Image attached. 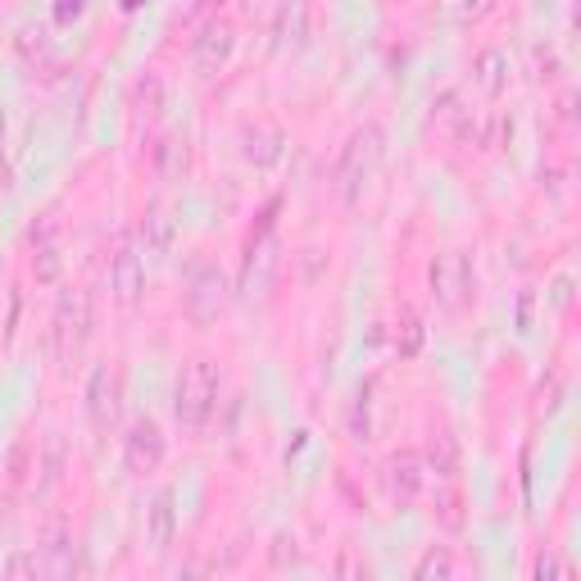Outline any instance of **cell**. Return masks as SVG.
<instances>
[{"instance_id":"27","label":"cell","mask_w":581,"mask_h":581,"mask_svg":"<svg viewBox=\"0 0 581 581\" xmlns=\"http://www.w3.org/2000/svg\"><path fill=\"white\" fill-rule=\"evenodd\" d=\"M123 5H128V10H137V5H141V0H123Z\"/></svg>"},{"instance_id":"11","label":"cell","mask_w":581,"mask_h":581,"mask_svg":"<svg viewBox=\"0 0 581 581\" xmlns=\"http://www.w3.org/2000/svg\"><path fill=\"white\" fill-rule=\"evenodd\" d=\"M227 50H232V28H227V23H209V28L196 37V69L218 73L223 60H227Z\"/></svg>"},{"instance_id":"19","label":"cell","mask_w":581,"mask_h":581,"mask_svg":"<svg viewBox=\"0 0 581 581\" xmlns=\"http://www.w3.org/2000/svg\"><path fill=\"white\" fill-rule=\"evenodd\" d=\"M60 468H64V441L55 436V441L46 445V463H41V495H50L60 486Z\"/></svg>"},{"instance_id":"3","label":"cell","mask_w":581,"mask_h":581,"mask_svg":"<svg viewBox=\"0 0 581 581\" xmlns=\"http://www.w3.org/2000/svg\"><path fill=\"white\" fill-rule=\"evenodd\" d=\"M432 296L441 309H450V314H459L468 300H473V264H468V255H459V250H450V255H436L432 259Z\"/></svg>"},{"instance_id":"18","label":"cell","mask_w":581,"mask_h":581,"mask_svg":"<svg viewBox=\"0 0 581 581\" xmlns=\"http://www.w3.org/2000/svg\"><path fill=\"white\" fill-rule=\"evenodd\" d=\"M414 577H418V581H432V577H441V581H445V577H454V559L441 550V545H432V550H427L423 559H418Z\"/></svg>"},{"instance_id":"10","label":"cell","mask_w":581,"mask_h":581,"mask_svg":"<svg viewBox=\"0 0 581 581\" xmlns=\"http://www.w3.org/2000/svg\"><path fill=\"white\" fill-rule=\"evenodd\" d=\"M41 568L50 572H73V527L64 518H50L41 527V545H37Z\"/></svg>"},{"instance_id":"14","label":"cell","mask_w":581,"mask_h":581,"mask_svg":"<svg viewBox=\"0 0 581 581\" xmlns=\"http://www.w3.org/2000/svg\"><path fill=\"white\" fill-rule=\"evenodd\" d=\"M473 78L482 91H491V96H500L504 87H509V60H504L500 50H482L473 60Z\"/></svg>"},{"instance_id":"23","label":"cell","mask_w":581,"mask_h":581,"mask_svg":"<svg viewBox=\"0 0 581 581\" xmlns=\"http://www.w3.org/2000/svg\"><path fill=\"white\" fill-rule=\"evenodd\" d=\"M418 341H423V327H418L414 314H404V345H400V350H404V355H414Z\"/></svg>"},{"instance_id":"1","label":"cell","mask_w":581,"mask_h":581,"mask_svg":"<svg viewBox=\"0 0 581 581\" xmlns=\"http://www.w3.org/2000/svg\"><path fill=\"white\" fill-rule=\"evenodd\" d=\"M382 128L377 123H364V128H355L350 132V141L341 146V159H336V173H332V182H336V196L345 200V205H355L359 196H364V182L373 178V168H377V159H382Z\"/></svg>"},{"instance_id":"4","label":"cell","mask_w":581,"mask_h":581,"mask_svg":"<svg viewBox=\"0 0 581 581\" xmlns=\"http://www.w3.org/2000/svg\"><path fill=\"white\" fill-rule=\"evenodd\" d=\"M182 300H187V314L196 318V323H214L227 305V282H223V273H218V264L196 259V264L187 268V296Z\"/></svg>"},{"instance_id":"20","label":"cell","mask_w":581,"mask_h":581,"mask_svg":"<svg viewBox=\"0 0 581 581\" xmlns=\"http://www.w3.org/2000/svg\"><path fill=\"white\" fill-rule=\"evenodd\" d=\"M32 273H37V282H46V286L60 277V250H55V241L37 246V255H32Z\"/></svg>"},{"instance_id":"17","label":"cell","mask_w":581,"mask_h":581,"mask_svg":"<svg viewBox=\"0 0 581 581\" xmlns=\"http://www.w3.org/2000/svg\"><path fill=\"white\" fill-rule=\"evenodd\" d=\"M155 168H159V178H182L187 173V146H182L178 137H168V141H159V150H155Z\"/></svg>"},{"instance_id":"6","label":"cell","mask_w":581,"mask_h":581,"mask_svg":"<svg viewBox=\"0 0 581 581\" xmlns=\"http://www.w3.org/2000/svg\"><path fill=\"white\" fill-rule=\"evenodd\" d=\"M386 482H391L395 504H418L423 491H427V482H432V463H427L418 450H404L386 463Z\"/></svg>"},{"instance_id":"25","label":"cell","mask_w":581,"mask_h":581,"mask_svg":"<svg viewBox=\"0 0 581 581\" xmlns=\"http://www.w3.org/2000/svg\"><path fill=\"white\" fill-rule=\"evenodd\" d=\"M536 577H568V568L554 554H545V559H536Z\"/></svg>"},{"instance_id":"9","label":"cell","mask_w":581,"mask_h":581,"mask_svg":"<svg viewBox=\"0 0 581 581\" xmlns=\"http://www.w3.org/2000/svg\"><path fill=\"white\" fill-rule=\"evenodd\" d=\"M123 459H128L132 473H155L159 459H164V436L150 418H141L137 427L128 432V445H123Z\"/></svg>"},{"instance_id":"7","label":"cell","mask_w":581,"mask_h":581,"mask_svg":"<svg viewBox=\"0 0 581 581\" xmlns=\"http://www.w3.org/2000/svg\"><path fill=\"white\" fill-rule=\"evenodd\" d=\"M123 386H119V373H109L105 364L91 368L87 377V414L96 427H109V423H119V409H123Z\"/></svg>"},{"instance_id":"22","label":"cell","mask_w":581,"mask_h":581,"mask_svg":"<svg viewBox=\"0 0 581 581\" xmlns=\"http://www.w3.org/2000/svg\"><path fill=\"white\" fill-rule=\"evenodd\" d=\"M159 100H164V82H159V73H146L137 82V105H146V114H155Z\"/></svg>"},{"instance_id":"26","label":"cell","mask_w":581,"mask_h":581,"mask_svg":"<svg viewBox=\"0 0 581 581\" xmlns=\"http://www.w3.org/2000/svg\"><path fill=\"white\" fill-rule=\"evenodd\" d=\"M441 518L450 522V527H459V495H454V491L441 495Z\"/></svg>"},{"instance_id":"12","label":"cell","mask_w":581,"mask_h":581,"mask_svg":"<svg viewBox=\"0 0 581 581\" xmlns=\"http://www.w3.org/2000/svg\"><path fill=\"white\" fill-rule=\"evenodd\" d=\"M282 146H286V137L273 132V128H246L241 132V150H246V159L259 164V168L277 164V159H282Z\"/></svg>"},{"instance_id":"24","label":"cell","mask_w":581,"mask_h":581,"mask_svg":"<svg viewBox=\"0 0 581 581\" xmlns=\"http://www.w3.org/2000/svg\"><path fill=\"white\" fill-rule=\"evenodd\" d=\"M82 10H87V0H60V5H55V19H60V23H73Z\"/></svg>"},{"instance_id":"16","label":"cell","mask_w":581,"mask_h":581,"mask_svg":"<svg viewBox=\"0 0 581 581\" xmlns=\"http://www.w3.org/2000/svg\"><path fill=\"white\" fill-rule=\"evenodd\" d=\"M141 237H146V246L155 250V255H168V246H173V218L159 205H150L146 218H141Z\"/></svg>"},{"instance_id":"13","label":"cell","mask_w":581,"mask_h":581,"mask_svg":"<svg viewBox=\"0 0 581 581\" xmlns=\"http://www.w3.org/2000/svg\"><path fill=\"white\" fill-rule=\"evenodd\" d=\"M305 28H309L305 0H282V5H277V19H273L277 46H300V41H305Z\"/></svg>"},{"instance_id":"28","label":"cell","mask_w":581,"mask_h":581,"mask_svg":"<svg viewBox=\"0 0 581 581\" xmlns=\"http://www.w3.org/2000/svg\"><path fill=\"white\" fill-rule=\"evenodd\" d=\"M0 137H5V119H0Z\"/></svg>"},{"instance_id":"5","label":"cell","mask_w":581,"mask_h":581,"mask_svg":"<svg viewBox=\"0 0 581 581\" xmlns=\"http://www.w3.org/2000/svg\"><path fill=\"white\" fill-rule=\"evenodd\" d=\"M87 327H91L87 296H82V291H69V296L60 300V309H55V355H60V364H69V359L82 350Z\"/></svg>"},{"instance_id":"2","label":"cell","mask_w":581,"mask_h":581,"mask_svg":"<svg viewBox=\"0 0 581 581\" xmlns=\"http://www.w3.org/2000/svg\"><path fill=\"white\" fill-rule=\"evenodd\" d=\"M218 409V368L209 359L182 368L178 377V395H173V414L182 427H205Z\"/></svg>"},{"instance_id":"8","label":"cell","mask_w":581,"mask_h":581,"mask_svg":"<svg viewBox=\"0 0 581 581\" xmlns=\"http://www.w3.org/2000/svg\"><path fill=\"white\" fill-rule=\"evenodd\" d=\"M109 291H114V300H119L123 309H132L141 300V291H146V268H141V255L128 246V241L114 250V264H109Z\"/></svg>"},{"instance_id":"15","label":"cell","mask_w":581,"mask_h":581,"mask_svg":"<svg viewBox=\"0 0 581 581\" xmlns=\"http://www.w3.org/2000/svg\"><path fill=\"white\" fill-rule=\"evenodd\" d=\"M146 541L150 550H168V541H173V495H155V504H150V527H146Z\"/></svg>"},{"instance_id":"21","label":"cell","mask_w":581,"mask_h":581,"mask_svg":"<svg viewBox=\"0 0 581 581\" xmlns=\"http://www.w3.org/2000/svg\"><path fill=\"white\" fill-rule=\"evenodd\" d=\"M436 123H441V128H459L463 123V114H468V109H459V91H441V96H436Z\"/></svg>"}]
</instances>
